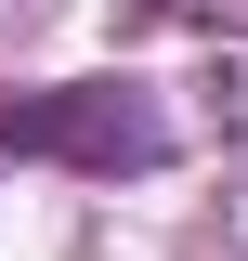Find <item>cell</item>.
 Returning a JSON list of instances; mask_svg holds the SVG:
<instances>
[{
    "label": "cell",
    "instance_id": "6da1fadb",
    "mask_svg": "<svg viewBox=\"0 0 248 261\" xmlns=\"http://www.w3.org/2000/svg\"><path fill=\"white\" fill-rule=\"evenodd\" d=\"M0 144L13 157H79V170H144L170 130L131 79H92V92H13L0 105Z\"/></svg>",
    "mask_w": 248,
    "mask_h": 261
}]
</instances>
